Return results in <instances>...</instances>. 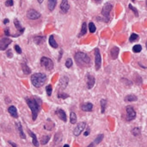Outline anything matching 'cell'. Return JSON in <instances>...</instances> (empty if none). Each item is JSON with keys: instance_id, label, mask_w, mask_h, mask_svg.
Segmentation results:
<instances>
[{"instance_id": "cell-1", "label": "cell", "mask_w": 147, "mask_h": 147, "mask_svg": "<svg viewBox=\"0 0 147 147\" xmlns=\"http://www.w3.org/2000/svg\"><path fill=\"white\" fill-rule=\"evenodd\" d=\"M26 102H27L28 106H29L30 110H31L33 120H35L37 118L38 113H39L40 110H41V100L39 98H37V97H35L33 99L27 98L26 99Z\"/></svg>"}, {"instance_id": "cell-2", "label": "cell", "mask_w": 147, "mask_h": 147, "mask_svg": "<svg viewBox=\"0 0 147 147\" xmlns=\"http://www.w3.org/2000/svg\"><path fill=\"white\" fill-rule=\"evenodd\" d=\"M75 61L79 67L89 68L91 64V61L89 56L84 52H77L74 56Z\"/></svg>"}, {"instance_id": "cell-3", "label": "cell", "mask_w": 147, "mask_h": 147, "mask_svg": "<svg viewBox=\"0 0 147 147\" xmlns=\"http://www.w3.org/2000/svg\"><path fill=\"white\" fill-rule=\"evenodd\" d=\"M47 80V75L42 73H35L31 76V83L35 87H41Z\"/></svg>"}, {"instance_id": "cell-4", "label": "cell", "mask_w": 147, "mask_h": 147, "mask_svg": "<svg viewBox=\"0 0 147 147\" xmlns=\"http://www.w3.org/2000/svg\"><path fill=\"white\" fill-rule=\"evenodd\" d=\"M112 4L109 3H107L104 4V6L103 7V10H101V14L104 17L106 18V22H108L110 18V13L112 11Z\"/></svg>"}, {"instance_id": "cell-5", "label": "cell", "mask_w": 147, "mask_h": 147, "mask_svg": "<svg viewBox=\"0 0 147 147\" xmlns=\"http://www.w3.org/2000/svg\"><path fill=\"white\" fill-rule=\"evenodd\" d=\"M41 65L46 68L47 70H52L53 68V61L50 58L43 56L41 59Z\"/></svg>"}, {"instance_id": "cell-6", "label": "cell", "mask_w": 147, "mask_h": 147, "mask_svg": "<svg viewBox=\"0 0 147 147\" xmlns=\"http://www.w3.org/2000/svg\"><path fill=\"white\" fill-rule=\"evenodd\" d=\"M95 64H96V69L98 70L101 68V54L99 49H95Z\"/></svg>"}, {"instance_id": "cell-7", "label": "cell", "mask_w": 147, "mask_h": 147, "mask_svg": "<svg viewBox=\"0 0 147 147\" xmlns=\"http://www.w3.org/2000/svg\"><path fill=\"white\" fill-rule=\"evenodd\" d=\"M126 112H127V121H131L133 120L136 118V112L134 111V109L132 106H127L126 107Z\"/></svg>"}, {"instance_id": "cell-8", "label": "cell", "mask_w": 147, "mask_h": 147, "mask_svg": "<svg viewBox=\"0 0 147 147\" xmlns=\"http://www.w3.org/2000/svg\"><path fill=\"white\" fill-rule=\"evenodd\" d=\"M85 126H86V123L85 122H80L79 124H77V126L75 127L74 131H73L74 136H77V137L79 136L83 132V131L85 129Z\"/></svg>"}, {"instance_id": "cell-9", "label": "cell", "mask_w": 147, "mask_h": 147, "mask_svg": "<svg viewBox=\"0 0 147 147\" xmlns=\"http://www.w3.org/2000/svg\"><path fill=\"white\" fill-rule=\"evenodd\" d=\"M27 16L30 20H37L41 17V14L35 10H29L27 12Z\"/></svg>"}, {"instance_id": "cell-10", "label": "cell", "mask_w": 147, "mask_h": 147, "mask_svg": "<svg viewBox=\"0 0 147 147\" xmlns=\"http://www.w3.org/2000/svg\"><path fill=\"white\" fill-rule=\"evenodd\" d=\"M70 10V4L68 0H62L60 4V11L62 13H66Z\"/></svg>"}, {"instance_id": "cell-11", "label": "cell", "mask_w": 147, "mask_h": 147, "mask_svg": "<svg viewBox=\"0 0 147 147\" xmlns=\"http://www.w3.org/2000/svg\"><path fill=\"white\" fill-rule=\"evenodd\" d=\"M86 78H87V87H88V88L91 89L92 87H94V85H95L96 79H95L94 76H92L91 75H89V74H88Z\"/></svg>"}, {"instance_id": "cell-12", "label": "cell", "mask_w": 147, "mask_h": 147, "mask_svg": "<svg viewBox=\"0 0 147 147\" xmlns=\"http://www.w3.org/2000/svg\"><path fill=\"white\" fill-rule=\"evenodd\" d=\"M11 42H12V40L11 39H9L7 38V37H5V38H2L1 39V43H0V45H1V50H5V49H7V47H8L9 44H10Z\"/></svg>"}, {"instance_id": "cell-13", "label": "cell", "mask_w": 147, "mask_h": 147, "mask_svg": "<svg viewBox=\"0 0 147 147\" xmlns=\"http://www.w3.org/2000/svg\"><path fill=\"white\" fill-rule=\"evenodd\" d=\"M55 113L57 115H58V117L60 118V120H62L64 122H66V120H67V117H66V113H65V111L62 110V109L59 108L56 110Z\"/></svg>"}, {"instance_id": "cell-14", "label": "cell", "mask_w": 147, "mask_h": 147, "mask_svg": "<svg viewBox=\"0 0 147 147\" xmlns=\"http://www.w3.org/2000/svg\"><path fill=\"white\" fill-rule=\"evenodd\" d=\"M81 109L84 112H91L93 110V105L91 103H84L81 105Z\"/></svg>"}, {"instance_id": "cell-15", "label": "cell", "mask_w": 147, "mask_h": 147, "mask_svg": "<svg viewBox=\"0 0 147 147\" xmlns=\"http://www.w3.org/2000/svg\"><path fill=\"white\" fill-rule=\"evenodd\" d=\"M8 112L13 118H18V113H17V110H16V106H9L8 108Z\"/></svg>"}, {"instance_id": "cell-16", "label": "cell", "mask_w": 147, "mask_h": 147, "mask_svg": "<svg viewBox=\"0 0 147 147\" xmlns=\"http://www.w3.org/2000/svg\"><path fill=\"white\" fill-rule=\"evenodd\" d=\"M118 54H119V48L117 47H114L112 49L110 50V56L113 60H115L118 57Z\"/></svg>"}, {"instance_id": "cell-17", "label": "cell", "mask_w": 147, "mask_h": 147, "mask_svg": "<svg viewBox=\"0 0 147 147\" xmlns=\"http://www.w3.org/2000/svg\"><path fill=\"white\" fill-rule=\"evenodd\" d=\"M28 133H29V135H30V136H31V137H32L33 144H34L35 147L39 146V142H38V139H37V137H36V135H35L33 132L30 131V130H28Z\"/></svg>"}, {"instance_id": "cell-18", "label": "cell", "mask_w": 147, "mask_h": 147, "mask_svg": "<svg viewBox=\"0 0 147 147\" xmlns=\"http://www.w3.org/2000/svg\"><path fill=\"white\" fill-rule=\"evenodd\" d=\"M16 128H17L18 132H19V135H20V137H22V139H26V135L24 134V132L22 131V124H21L20 122H16Z\"/></svg>"}, {"instance_id": "cell-19", "label": "cell", "mask_w": 147, "mask_h": 147, "mask_svg": "<svg viewBox=\"0 0 147 147\" xmlns=\"http://www.w3.org/2000/svg\"><path fill=\"white\" fill-rule=\"evenodd\" d=\"M57 4V0H48L47 2V7H48L49 11H53L56 7Z\"/></svg>"}, {"instance_id": "cell-20", "label": "cell", "mask_w": 147, "mask_h": 147, "mask_svg": "<svg viewBox=\"0 0 147 147\" xmlns=\"http://www.w3.org/2000/svg\"><path fill=\"white\" fill-rule=\"evenodd\" d=\"M14 24H15L16 30H19V32H20L21 34H22V32L24 31V28H22V26H21L20 22H19L17 19H15V20H14Z\"/></svg>"}, {"instance_id": "cell-21", "label": "cell", "mask_w": 147, "mask_h": 147, "mask_svg": "<svg viewBox=\"0 0 147 147\" xmlns=\"http://www.w3.org/2000/svg\"><path fill=\"white\" fill-rule=\"evenodd\" d=\"M137 99L138 98L134 94H129V95L125 97V101H127V102H132V101H136Z\"/></svg>"}, {"instance_id": "cell-22", "label": "cell", "mask_w": 147, "mask_h": 147, "mask_svg": "<svg viewBox=\"0 0 147 147\" xmlns=\"http://www.w3.org/2000/svg\"><path fill=\"white\" fill-rule=\"evenodd\" d=\"M49 44H50L51 46L54 49L58 48V43L56 42L55 39H54V37H53V35H50V37H49Z\"/></svg>"}, {"instance_id": "cell-23", "label": "cell", "mask_w": 147, "mask_h": 147, "mask_svg": "<svg viewBox=\"0 0 147 147\" xmlns=\"http://www.w3.org/2000/svg\"><path fill=\"white\" fill-rule=\"evenodd\" d=\"M22 68L23 73H24L25 75H29V74H31V69H30V68L28 67L27 64L22 63Z\"/></svg>"}, {"instance_id": "cell-24", "label": "cell", "mask_w": 147, "mask_h": 147, "mask_svg": "<svg viewBox=\"0 0 147 147\" xmlns=\"http://www.w3.org/2000/svg\"><path fill=\"white\" fill-rule=\"evenodd\" d=\"M87 32V23H84L82 25V28H81V32H80V34L78 35V36H82V35H84L86 34Z\"/></svg>"}, {"instance_id": "cell-25", "label": "cell", "mask_w": 147, "mask_h": 147, "mask_svg": "<svg viewBox=\"0 0 147 147\" xmlns=\"http://www.w3.org/2000/svg\"><path fill=\"white\" fill-rule=\"evenodd\" d=\"M70 122L72 124H76L77 123V115L75 113L72 112L70 113Z\"/></svg>"}, {"instance_id": "cell-26", "label": "cell", "mask_w": 147, "mask_h": 147, "mask_svg": "<svg viewBox=\"0 0 147 147\" xmlns=\"http://www.w3.org/2000/svg\"><path fill=\"white\" fill-rule=\"evenodd\" d=\"M106 106H107V100L106 99H101V113H105V109H106Z\"/></svg>"}, {"instance_id": "cell-27", "label": "cell", "mask_w": 147, "mask_h": 147, "mask_svg": "<svg viewBox=\"0 0 147 147\" xmlns=\"http://www.w3.org/2000/svg\"><path fill=\"white\" fill-rule=\"evenodd\" d=\"M45 41V37L44 36H35L34 38V42L36 44H41Z\"/></svg>"}, {"instance_id": "cell-28", "label": "cell", "mask_w": 147, "mask_h": 147, "mask_svg": "<svg viewBox=\"0 0 147 147\" xmlns=\"http://www.w3.org/2000/svg\"><path fill=\"white\" fill-rule=\"evenodd\" d=\"M49 139H50V136L49 135H44L41 139V143L42 144H46L49 141Z\"/></svg>"}, {"instance_id": "cell-29", "label": "cell", "mask_w": 147, "mask_h": 147, "mask_svg": "<svg viewBox=\"0 0 147 147\" xmlns=\"http://www.w3.org/2000/svg\"><path fill=\"white\" fill-rule=\"evenodd\" d=\"M89 32L91 33H95L96 32V26H95V24L92 22H91L89 23Z\"/></svg>"}, {"instance_id": "cell-30", "label": "cell", "mask_w": 147, "mask_h": 147, "mask_svg": "<svg viewBox=\"0 0 147 147\" xmlns=\"http://www.w3.org/2000/svg\"><path fill=\"white\" fill-rule=\"evenodd\" d=\"M103 139V134H99L98 136L96 137V139L94 140V144H100Z\"/></svg>"}, {"instance_id": "cell-31", "label": "cell", "mask_w": 147, "mask_h": 147, "mask_svg": "<svg viewBox=\"0 0 147 147\" xmlns=\"http://www.w3.org/2000/svg\"><path fill=\"white\" fill-rule=\"evenodd\" d=\"M132 50H133V52H135V53H139V52L142 50L141 45H139V44L134 45L133 48H132Z\"/></svg>"}, {"instance_id": "cell-32", "label": "cell", "mask_w": 147, "mask_h": 147, "mask_svg": "<svg viewBox=\"0 0 147 147\" xmlns=\"http://www.w3.org/2000/svg\"><path fill=\"white\" fill-rule=\"evenodd\" d=\"M137 40H139V35L137 34H135V33L132 34L131 36H130V38H129V41L131 42H133L135 41H137Z\"/></svg>"}, {"instance_id": "cell-33", "label": "cell", "mask_w": 147, "mask_h": 147, "mask_svg": "<svg viewBox=\"0 0 147 147\" xmlns=\"http://www.w3.org/2000/svg\"><path fill=\"white\" fill-rule=\"evenodd\" d=\"M140 128L139 127H136V128H134V129H132V133L134 135V136H139V134H140Z\"/></svg>"}, {"instance_id": "cell-34", "label": "cell", "mask_w": 147, "mask_h": 147, "mask_svg": "<svg viewBox=\"0 0 147 147\" xmlns=\"http://www.w3.org/2000/svg\"><path fill=\"white\" fill-rule=\"evenodd\" d=\"M46 91H47V94L48 96L52 95V91H53V88H52L51 85H47V87H46Z\"/></svg>"}, {"instance_id": "cell-35", "label": "cell", "mask_w": 147, "mask_h": 147, "mask_svg": "<svg viewBox=\"0 0 147 147\" xmlns=\"http://www.w3.org/2000/svg\"><path fill=\"white\" fill-rule=\"evenodd\" d=\"M72 63H73V61H72V59H71V58L67 59V60H66V61H65V67L68 68H70L72 66Z\"/></svg>"}, {"instance_id": "cell-36", "label": "cell", "mask_w": 147, "mask_h": 147, "mask_svg": "<svg viewBox=\"0 0 147 147\" xmlns=\"http://www.w3.org/2000/svg\"><path fill=\"white\" fill-rule=\"evenodd\" d=\"M128 7H129L130 10H132V12L134 13V15H135V16H139V12H138V11H137V9H135L134 7L132 5V4H129Z\"/></svg>"}, {"instance_id": "cell-37", "label": "cell", "mask_w": 147, "mask_h": 147, "mask_svg": "<svg viewBox=\"0 0 147 147\" xmlns=\"http://www.w3.org/2000/svg\"><path fill=\"white\" fill-rule=\"evenodd\" d=\"M13 4H14L13 0H7V1H5V3H4L6 6H12Z\"/></svg>"}, {"instance_id": "cell-38", "label": "cell", "mask_w": 147, "mask_h": 147, "mask_svg": "<svg viewBox=\"0 0 147 147\" xmlns=\"http://www.w3.org/2000/svg\"><path fill=\"white\" fill-rule=\"evenodd\" d=\"M59 98H61V99H66V98H68L69 97V95L68 94H59V95H58Z\"/></svg>"}, {"instance_id": "cell-39", "label": "cell", "mask_w": 147, "mask_h": 147, "mask_svg": "<svg viewBox=\"0 0 147 147\" xmlns=\"http://www.w3.org/2000/svg\"><path fill=\"white\" fill-rule=\"evenodd\" d=\"M15 49H16V51L17 52V53H18L19 54L22 53V49H21L20 47L18 46V45H16V46H15Z\"/></svg>"}, {"instance_id": "cell-40", "label": "cell", "mask_w": 147, "mask_h": 147, "mask_svg": "<svg viewBox=\"0 0 147 147\" xmlns=\"http://www.w3.org/2000/svg\"><path fill=\"white\" fill-rule=\"evenodd\" d=\"M89 132H91V131H89V128H88L87 131L84 132V136H88V135L89 134Z\"/></svg>"}, {"instance_id": "cell-41", "label": "cell", "mask_w": 147, "mask_h": 147, "mask_svg": "<svg viewBox=\"0 0 147 147\" xmlns=\"http://www.w3.org/2000/svg\"><path fill=\"white\" fill-rule=\"evenodd\" d=\"M9 143L11 144V145H12L13 147H17V145H16V144L14 143V142H11V141H9Z\"/></svg>"}, {"instance_id": "cell-42", "label": "cell", "mask_w": 147, "mask_h": 147, "mask_svg": "<svg viewBox=\"0 0 147 147\" xmlns=\"http://www.w3.org/2000/svg\"><path fill=\"white\" fill-rule=\"evenodd\" d=\"M4 32H5L6 35H10V34L9 33V29H6L5 30H4Z\"/></svg>"}, {"instance_id": "cell-43", "label": "cell", "mask_w": 147, "mask_h": 147, "mask_svg": "<svg viewBox=\"0 0 147 147\" xmlns=\"http://www.w3.org/2000/svg\"><path fill=\"white\" fill-rule=\"evenodd\" d=\"M87 147H95V145H94V143L91 144H89V145H88Z\"/></svg>"}, {"instance_id": "cell-44", "label": "cell", "mask_w": 147, "mask_h": 147, "mask_svg": "<svg viewBox=\"0 0 147 147\" xmlns=\"http://www.w3.org/2000/svg\"><path fill=\"white\" fill-rule=\"evenodd\" d=\"M9 23V20L8 19H4V23Z\"/></svg>"}, {"instance_id": "cell-45", "label": "cell", "mask_w": 147, "mask_h": 147, "mask_svg": "<svg viewBox=\"0 0 147 147\" xmlns=\"http://www.w3.org/2000/svg\"><path fill=\"white\" fill-rule=\"evenodd\" d=\"M93 1H95L96 3H100V2H101V0H93Z\"/></svg>"}, {"instance_id": "cell-46", "label": "cell", "mask_w": 147, "mask_h": 147, "mask_svg": "<svg viewBox=\"0 0 147 147\" xmlns=\"http://www.w3.org/2000/svg\"><path fill=\"white\" fill-rule=\"evenodd\" d=\"M37 1H38V3L42 4V2H43V0H37Z\"/></svg>"}, {"instance_id": "cell-47", "label": "cell", "mask_w": 147, "mask_h": 147, "mask_svg": "<svg viewBox=\"0 0 147 147\" xmlns=\"http://www.w3.org/2000/svg\"><path fill=\"white\" fill-rule=\"evenodd\" d=\"M63 147H70V146L68 145V144H65V145H64Z\"/></svg>"}, {"instance_id": "cell-48", "label": "cell", "mask_w": 147, "mask_h": 147, "mask_svg": "<svg viewBox=\"0 0 147 147\" xmlns=\"http://www.w3.org/2000/svg\"><path fill=\"white\" fill-rule=\"evenodd\" d=\"M146 49H147V42H146Z\"/></svg>"}, {"instance_id": "cell-49", "label": "cell", "mask_w": 147, "mask_h": 147, "mask_svg": "<svg viewBox=\"0 0 147 147\" xmlns=\"http://www.w3.org/2000/svg\"><path fill=\"white\" fill-rule=\"evenodd\" d=\"M146 7H147V0H146Z\"/></svg>"}, {"instance_id": "cell-50", "label": "cell", "mask_w": 147, "mask_h": 147, "mask_svg": "<svg viewBox=\"0 0 147 147\" xmlns=\"http://www.w3.org/2000/svg\"><path fill=\"white\" fill-rule=\"evenodd\" d=\"M132 2H134V0H132Z\"/></svg>"}]
</instances>
